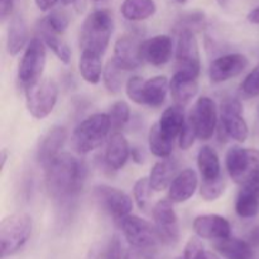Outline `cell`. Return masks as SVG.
<instances>
[{
    "label": "cell",
    "instance_id": "cell-33",
    "mask_svg": "<svg viewBox=\"0 0 259 259\" xmlns=\"http://www.w3.org/2000/svg\"><path fill=\"white\" fill-rule=\"evenodd\" d=\"M148 146L152 154L158 158H168L174 151V141L167 138L159 129L158 124H153L148 133Z\"/></svg>",
    "mask_w": 259,
    "mask_h": 259
},
{
    "label": "cell",
    "instance_id": "cell-50",
    "mask_svg": "<svg viewBox=\"0 0 259 259\" xmlns=\"http://www.w3.org/2000/svg\"><path fill=\"white\" fill-rule=\"evenodd\" d=\"M177 2H179V3H186L187 0H177Z\"/></svg>",
    "mask_w": 259,
    "mask_h": 259
},
{
    "label": "cell",
    "instance_id": "cell-19",
    "mask_svg": "<svg viewBox=\"0 0 259 259\" xmlns=\"http://www.w3.org/2000/svg\"><path fill=\"white\" fill-rule=\"evenodd\" d=\"M113 60L124 71L136 70L142 63L141 43L131 35L120 37L114 46Z\"/></svg>",
    "mask_w": 259,
    "mask_h": 259
},
{
    "label": "cell",
    "instance_id": "cell-4",
    "mask_svg": "<svg viewBox=\"0 0 259 259\" xmlns=\"http://www.w3.org/2000/svg\"><path fill=\"white\" fill-rule=\"evenodd\" d=\"M32 218L24 212L8 215L0 223V249L2 258L19 252L32 234Z\"/></svg>",
    "mask_w": 259,
    "mask_h": 259
},
{
    "label": "cell",
    "instance_id": "cell-29",
    "mask_svg": "<svg viewBox=\"0 0 259 259\" xmlns=\"http://www.w3.org/2000/svg\"><path fill=\"white\" fill-rule=\"evenodd\" d=\"M101 57H103L101 55L90 52V51H81L78 70L83 80L91 85L100 82L101 76H103L104 68Z\"/></svg>",
    "mask_w": 259,
    "mask_h": 259
},
{
    "label": "cell",
    "instance_id": "cell-1",
    "mask_svg": "<svg viewBox=\"0 0 259 259\" xmlns=\"http://www.w3.org/2000/svg\"><path fill=\"white\" fill-rule=\"evenodd\" d=\"M46 169V187L52 199L66 202L73 199L83 186L88 167L70 153H60Z\"/></svg>",
    "mask_w": 259,
    "mask_h": 259
},
{
    "label": "cell",
    "instance_id": "cell-43",
    "mask_svg": "<svg viewBox=\"0 0 259 259\" xmlns=\"http://www.w3.org/2000/svg\"><path fill=\"white\" fill-rule=\"evenodd\" d=\"M195 138H197L196 132H195L194 126L191 125L189 119H186V123H185L184 128H182L181 133H180V137H179L180 148L184 149V151H187V149L194 144Z\"/></svg>",
    "mask_w": 259,
    "mask_h": 259
},
{
    "label": "cell",
    "instance_id": "cell-16",
    "mask_svg": "<svg viewBox=\"0 0 259 259\" xmlns=\"http://www.w3.org/2000/svg\"><path fill=\"white\" fill-rule=\"evenodd\" d=\"M174 55V42L169 35L159 34L141 43L142 61L152 66H163Z\"/></svg>",
    "mask_w": 259,
    "mask_h": 259
},
{
    "label": "cell",
    "instance_id": "cell-10",
    "mask_svg": "<svg viewBox=\"0 0 259 259\" xmlns=\"http://www.w3.org/2000/svg\"><path fill=\"white\" fill-rule=\"evenodd\" d=\"M176 33H179L176 47L177 71L199 77L201 71V60L196 33L189 29H181Z\"/></svg>",
    "mask_w": 259,
    "mask_h": 259
},
{
    "label": "cell",
    "instance_id": "cell-18",
    "mask_svg": "<svg viewBox=\"0 0 259 259\" xmlns=\"http://www.w3.org/2000/svg\"><path fill=\"white\" fill-rule=\"evenodd\" d=\"M67 139V131L61 125H55L48 129L47 133L40 138L37 149V161L43 167L47 166L53 158L61 153L63 144Z\"/></svg>",
    "mask_w": 259,
    "mask_h": 259
},
{
    "label": "cell",
    "instance_id": "cell-27",
    "mask_svg": "<svg viewBox=\"0 0 259 259\" xmlns=\"http://www.w3.org/2000/svg\"><path fill=\"white\" fill-rule=\"evenodd\" d=\"M214 248L225 259H252L253 249L245 240L228 237L215 240Z\"/></svg>",
    "mask_w": 259,
    "mask_h": 259
},
{
    "label": "cell",
    "instance_id": "cell-13",
    "mask_svg": "<svg viewBox=\"0 0 259 259\" xmlns=\"http://www.w3.org/2000/svg\"><path fill=\"white\" fill-rule=\"evenodd\" d=\"M154 227L159 235L161 242L174 245L180 239V227L174 202L171 200H159L153 207Z\"/></svg>",
    "mask_w": 259,
    "mask_h": 259
},
{
    "label": "cell",
    "instance_id": "cell-11",
    "mask_svg": "<svg viewBox=\"0 0 259 259\" xmlns=\"http://www.w3.org/2000/svg\"><path fill=\"white\" fill-rule=\"evenodd\" d=\"M94 195L104 210L115 222L120 223L133 210V200L121 190L108 185H98L94 187Z\"/></svg>",
    "mask_w": 259,
    "mask_h": 259
},
{
    "label": "cell",
    "instance_id": "cell-41",
    "mask_svg": "<svg viewBox=\"0 0 259 259\" xmlns=\"http://www.w3.org/2000/svg\"><path fill=\"white\" fill-rule=\"evenodd\" d=\"M143 80L139 76H132L128 78L125 83V93L126 96L131 99L133 103L138 104V105H143V89H144Z\"/></svg>",
    "mask_w": 259,
    "mask_h": 259
},
{
    "label": "cell",
    "instance_id": "cell-32",
    "mask_svg": "<svg viewBox=\"0 0 259 259\" xmlns=\"http://www.w3.org/2000/svg\"><path fill=\"white\" fill-rule=\"evenodd\" d=\"M85 259H121V242L114 234L106 242H99L89 249Z\"/></svg>",
    "mask_w": 259,
    "mask_h": 259
},
{
    "label": "cell",
    "instance_id": "cell-6",
    "mask_svg": "<svg viewBox=\"0 0 259 259\" xmlns=\"http://www.w3.org/2000/svg\"><path fill=\"white\" fill-rule=\"evenodd\" d=\"M46 60H47V53H46L45 42L39 37L30 39L23 53L18 68V80L22 86L27 88L42 78Z\"/></svg>",
    "mask_w": 259,
    "mask_h": 259
},
{
    "label": "cell",
    "instance_id": "cell-5",
    "mask_svg": "<svg viewBox=\"0 0 259 259\" xmlns=\"http://www.w3.org/2000/svg\"><path fill=\"white\" fill-rule=\"evenodd\" d=\"M58 98V86L52 78H39L25 88V104L30 115L35 119L47 118L55 109Z\"/></svg>",
    "mask_w": 259,
    "mask_h": 259
},
{
    "label": "cell",
    "instance_id": "cell-20",
    "mask_svg": "<svg viewBox=\"0 0 259 259\" xmlns=\"http://www.w3.org/2000/svg\"><path fill=\"white\" fill-rule=\"evenodd\" d=\"M199 186L197 174L191 168L179 172L168 187V199L174 204H182L194 196Z\"/></svg>",
    "mask_w": 259,
    "mask_h": 259
},
{
    "label": "cell",
    "instance_id": "cell-9",
    "mask_svg": "<svg viewBox=\"0 0 259 259\" xmlns=\"http://www.w3.org/2000/svg\"><path fill=\"white\" fill-rule=\"evenodd\" d=\"M225 166L233 181L242 185L249 175L259 171V149L230 147L225 156Z\"/></svg>",
    "mask_w": 259,
    "mask_h": 259
},
{
    "label": "cell",
    "instance_id": "cell-12",
    "mask_svg": "<svg viewBox=\"0 0 259 259\" xmlns=\"http://www.w3.org/2000/svg\"><path fill=\"white\" fill-rule=\"evenodd\" d=\"M196 132L197 138L209 141L215 133L218 126V108L215 101L209 96L197 99L187 118Z\"/></svg>",
    "mask_w": 259,
    "mask_h": 259
},
{
    "label": "cell",
    "instance_id": "cell-40",
    "mask_svg": "<svg viewBox=\"0 0 259 259\" xmlns=\"http://www.w3.org/2000/svg\"><path fill=\"white\" fill-rule=\"evenodd\" d=\"M152 190L153 189L149 182V177H142L136 181L133 186V196L139 209L144 210L147 207Z\"/></svg>",
    "mask_w": 259,
    "mask_h": 259
},
{
    "label": "cell",
    "instance_id": "cell-53",
    "mask_svg": "<svg viewBox=\"0 0 259 259\" xmlns=\"http://www.w3.org/2000/svg\"><path fill=\"white\" fill-rule=\"evenodd\" d=\"M179 259H182V258H179Z\"/></svg>",
    "mask_w": 259,
    "mask_h": 259
},
{
    "label": "cell",
    "instance_id": "cell-52",
    "mask_svg": "<svg viewBox=\"0 0 259 259\" xmlns=\"http://www.w3.org/2000/svg\"><path fill=\"white\" fill-rule=\"evenodd\" d=\"M258 115H259V105H258Z\"/></svg>",
    "mask_w": 259,
    "mask_h": 259
},
{
    "label": "cell",
    "instance_id": "cell-28",
    "mask_svg": "<svg viewBox=\"0 0 259 259\" xmlns=\"http://www.w3.org/2000/svg\"><path fill=\"white\" fill-rule=\"evenodd\" d=\"M28 42V27L20 15H15L9 23L7 33V51L10 56H15L24 48Z\"/></svg>",
    "mask_w": 259,
    "mask_h": 259
},
{
    "label": "cell",
    "instance_id": "cell-3",
    "mask_svg": "<svg viewBox=\"0 0 259 259\" xmlns=\"http://www.w3.org/2000/svg\"><path fill=\"white\" fill-rule=\"evenodd\" d=\"M111 129L108 114L98 113L81 121L72 134V144L76 152L88 154L99 148Z\"/></svg>",
    "mask_w": 259,
    "mask_h": 259
},
{
    "label": "cell",
    "instance_id": "cell-39",
    "mask_svg": "<svg viewBox=\"0 0 259 259\" xmlns=\"http://www.w3.org/2000/svg\"><path fill=\"white\" fill-rule=\"evenodd\" d=\"M225 180L224 177L214 180V181H202L201 186H200V195L202 199L207 202L215 201L219 199L225 191Z\"/></svg>",
    "mask_w": 259,
    "mask_h": 259
},
{
    "label": "cell",
    "instance_id": "cell-15",
    "mask_svg": "<svg viewBox=\"0 0 259 259\" xmlns=\"http://www.w3.org/2000/svg\"><path fill=\"white\" fill-rule=\"evenodd\" d=\"M235 212L242 219H252L259 214V171L249 175L242 184L235 201Z\"/></svg>",
    "mask_w": 259,
    "mask_h": 259
},
{
    "label": "cell",
    "instance_id": "cell-34",
    "mask_svg": "<svg viewBox=\"0 0 259 259\" xmlns=\"http://www.w3.org/2000/svg\"><path fill=\"white\" fill-rule=\"evenodd\" d=\"M123 68L119 67L115 61L110 60L103 71V81L106 90L111 94H118L123 86Z\"/></svg>",
    "mask_w": 259,
    "mask_h": 259
},
{
    "label": "cell",
    "instance_id": "cell-17",
    "mask_svg": "<svg viewBox=\"0 0 259 259\" xmlns=\"http://www.w3.org/2000/svg\"><path fill=\"white\" fill-rule=\"evenodd\" d=\"M195 233L202 239L219 240L230 237L232 227L224 217L217 214L199 215L192 223Z\"/></svg>",
    "mask_w": 259,
    "mask_h": 259
},
{
    "label": "cell",
    "instance_id": "cell-37",
    "mask_svg": "<svg viewBox=\"0 0 259 259\" xmlns=\"http://www.w3.org/2000/svg\"><path fill=\"white\" fill-rule=\"evenodd\" d=\"M184 259H219L214 253L207 250L197 237L190 238L185 245Z\"/></svg>",
    "mask_w": 259,
    "mask_h": 259
},
{
    "label": "cell",
    "instance_id": "cell-23",
    "mask_svg": "<svg viewBox=\"0 0 259 259\" xmlns=\"http://www.w3.org/2000/svg\"><path fill=\"white\" fill-rule=\"evenodd\" d=\"M186 119L187 118L185 116V110L182 105L176 104V105L167 108L162 113L157 124H158L161 132L167 138L175 141L177 137H180V133H181L182 128L186 123Z\"/></svg>",
    "mask_w": 259,
    "mask_h": 259
},
{
    "label": "cell",
    "instance_id": "cell-48",
    "mask_svg": "<svg viewBox=\"0 0 259 259\" xmlns=\"http://www.w3.org/2000/svg\"><path fill=\"white\" fill-rule=\"evenodd\" d=\"M0 158H2V169H4L5 163H7V159H8L7 149H3V151H2V157H0Z\"/></svg>",
    "mask_w": 259,
    "mask_h": 259
},
{
    "label": "cell",
    "instance_id": "cell-35",
    "mask_svg": "<svg viewBox=\"0 0 259 259\" xmlns=\"http://www.w3.org/2000/svg\"><path fill=\"white\" fill-rule=\"evenodd\" d=\"M205 25H206V17H205L204 12L195 10V12L186 13L177 20L176 25H175V32H179L181 29H189L197 33L204 29Z\"/></svg>",
    "mask_w": 259,
    "mask_h": 259
},
{
    "label": "cell",
    "instance_id": "cell-22",
    "mask_svg": "<svg viewBox=\"0 0 259 259\" xmlns=\"http://www.w3.org/2000/svg\"><path fill=\"white\" fill-rule=\"evenodd\" d=\"M169 91L175 103L179 105H185L192 98H195L199 91L197 77L187 75L181 71H176L172 76V80L169 81Z\"/></svg>",
    "mask_w": 259,
    "mask_h": 259
},
{
    "label": "cell",
    "instance_id": "cell-47",
    "mask_svg": "<svg viewBox=\"0 0 259 259\" xmlns=\"http://www.w3.org/2000/svg\"><path fill=\"white\" fill-rule=\"evenodd\" d=\"M248 20L253 24H259V7L254 8L252 12L248 14Z\"/></svg>",
    "mask_w": 259,
    "mask_h": 259
},
{
    "label": "cell",
    "instance_id": "cell-26",
    "mask_svg": "<svg viewBox=\"0 0 259 259\" xmlns=\"http://www.w3.org/2000/svg\"><path fill=\"white\" fill-rule=\"evenodd\" d=\"M169 90L168 78L166 76H154L144 82L143 105L159 108L164 104Z\"/></svg>",
    "mask_w": 259,
    "mask_h": 259
},
{
    "label": "cell",
    "instance_id": "cell-21",
    "mask_svg": "<svg viewBox=\"0 0 259 259\" xmlns=\"http://www.w3.org/2000/svg\"><path fill=\"white\" fill-rule=\"evenodd\" d=\"M131 147L125 137L119 132H114L109 138L105 149V164L109 169L119 171L125 166L131 157Z\"/></svg>",
    "mask_w": 259,
    "mask_h": 259
},
{
    "label": "cell",
    "instance_id": "cell-45",
    "mask_svg": "<svg viewBox=\"0 0 259 259\" xmlns=\"http://www.w3.org/2000/svg\"><path fill=\"white\" fill-rule=\"evenodd\" d=\"M131 156H132V161L137 164H142L144 163V161H146V154H144L143 149L138 148V147H133V148H132Z\"/></svg>",
    "mask_w": 259,
    "mask_h": 259
},
{
    "label": "cell",
    "instance_id": "cell-14",
    "mask_svg": "<svg viewBox=\"0 0 259 259\" xmlns=\"http://www.w3.org/2000/svg\"><path fill=\"white\" fill-rule=\"evenodd\" d=\"M249 61L242 53H229L218 57L210 65L209 77L211 82L222 83L237 77L248 67Z\"/></svg>",
    "mask_w": 259,
    "mask_h": 259
},
{
    "label": "cell",
    "instance_id": "cell-7",
    "mask_svg": "<svg viewBox=\"0 0 259 259\" xmlns=\"http://www.w3.org/2000/svg\"><path fill=\"white\" fill-rule=\"evenodd\" d=\"M119 224L126 242L134 249L151 250L161 240L156 227L137 215H128Z\"/></svg>",
    "mask_w": 259,
    "mask_h": 259
},
{
    "label": "cell",
    "instance_id": "cell-42",
    "mask_svg": "<svg viewBox=\"0 0 259 259\" xmlns=\"http://www.w3.org/2000/svg\"><path fill=\"white\" fill-rule=\"evenodd\" d=\"M240 91L248 98L259 96V65L253 68L240 85Z\"/></svg>",
    "mask_w": 259,
    "mask_h": 259
},
{
    "label": "cell",
    "instance_id": "cell-8",
    "mask_svg": "<svg viewBox=\"0 0 259 259\" xmlns=\"http://www.w3.org/2000/svg\"><path fill=\"white\" fill-rule=\"evenodd\" d=\"M220 133L243 143L249 136V128L243 116V104L239 99L227 98L220 106Z\"/></svg>",
    "mask_w": 259,
    "mask_h": 259
},
{
    "label": "cell",
    "instance_id": "cell-36",
    "mask_svg": "<svg viewBox=\"0 0 259 259\" xmlns=\"http://www.w3.org/2000/svg\"><path fill=\"white\" fill-rule=\"evenodd\" d=\"M108 115L110 118L111 128L118 132L119 129L124 128L128 124L131 119V108L125 101L119 100L110 106Z\"/></svg>",
    "mask_w": 259,
    "mask_h": 259
},
{
    "label": "cell",
    "instance_id": "cell-25",
    "mask_svg": "<svg viewBox=\"0 0 259 259\" xmlns=\"http://www.w3.org/2000/svg\"><path fill=\"white\" fill-rule=\"evenodd\" d=\"M177 162L174 158H163L157 162L149 174V182L154 191H163L169 187L171 182L176 177Z\"/></svg>",
    "mask_w": 259,
    "mask_h": 259
},
{
    "label": "cell",
    "instance_id": "cell-24",
    "mask_svg": "<svg viewBox=\"0 0 259 259\" xmlns=\"http://www.w3.org/2000/svg\"><path fill=\"white\" fill-rule=\"evenodd\" d=\"M197 167L202 181H214L222 177L219 156L210 146H202L197 153Z\"/></svg>",
    "mask_w": 259,
    "mask_h": 259
},
{
    "label": "cell",
    "instance_id": "cell-31",
    "mask_svg": "<svg viewBox=\"0 0 259 259\" xmlns=\"http://www.w3.org/2000/svg\"><path fill=\"white\" fill-rule=\"evenodd\" d=\"M37 32L39 34L40 39L45 42V45L55 53L56 57L61 61L65 65H68L71 62V56H72V52H71V48L62 38L60 37V34H56L52 30L47 29L43 25L38 24L37 25Z\"/></svg>",
    "mask_w": 259,
    "mask_h": 259
},
{
    "label": "cell",
    "instance_id": "cell-38",
    "mask_svg": "<svg viewBox=\"0 0 259 259\" xmlns=\"http://www.w3.org/2000/svg\"><path fill=\"white\" fill-rule=\"evenodd\" d=\"M38 24L52 30L56 34L62 35L68 27V18L62 12H51L47 17L40 19Z\"/></svg>",
    "mask_w": 259,
    "mask_h": 259
},
{
    "label": "cell",
    "instance_id": "cell-46",
    "mask_svg": "<svg viewBox=\"0 0 259 259\" xmlns=\"http://www.w3.org/2000/svg\"><path fill=\"white\" fill-rule=\"evenodd\" d=\"M57 3L58 0H35V5H37L38 9H40L42 12L51 10Z\"/></svg>",
    "mask_w": 259,
    "mask_h": 259
},
{
    "label": "cell",
    "instance_id": "cell-49",
    "mask_svg": "<svg viewBox=\"0 0 259 259\" xmlns=\"http://www.w3.org/2000/svg\"><path fill=\"white\" fill-rule=\"evenodd\" d=\"M61 2H62L65 5H70V4H73L76 0H61Z\"/></svg>",
    "mask_w": 259,
    "mask_h": 259
},
{
    "label": "cell",
    "instance_id": "cell-44",
    "mask_svg": "<svg viewBox=\"0 0 259 259\" xmlns=\"http://www.w3.org/2000/svg\"><path fill=\"white\" fill-rule=\"evenodd\" d=\"M13 0H0V14H2V19L5 20L13 12Z\"/></svg>",
    "mask_w": 259,
    "mask_h": 259
},
{
    "label": "cell",
    "instance_id": "cell-51",
    "mask_svg": "<svg viewBox=\"0 0 259 259\" xmlns=\"http://www.w3.org/2000/svg\"><path fill=\"white\" fill-rule=\"evenodd\" d=\"M91 2H103V0H91Z\"/></svg>",
    "mask_w": 259,
    "mask_h": 259
},
{
    "label": "cell",
    "instance_id": "cell-2",
    "mask_svg": "<svg viewBox=\"0 0 259 259\" xmlns=\"http://www.w3.org/2000/svg\"><path fill=\"white\" fill-rule=\"evenodd\" d=\"M113 29L114 19L109 10L99 9L90 13L81 27V50L103 56L110 42Z\"/></svg>",
    "mask_w": 259,
    "mask_h": 259
},
{
    "label": "cell",
    "instance_id": "cell-30",
    "mask_svg": "<svg viewBox=\"0 0 259 259\" xmlns=\"http://www.w3.org/2000/svg\"><path fill=\"white\" fill-rule=\"evenodd\" d=\"M120 12L129 22H142L156 14L157 5L154 0H124Z\"/></svg>",
    "mask_w": 259,
    "mask_h": 259
}]
</instances>
